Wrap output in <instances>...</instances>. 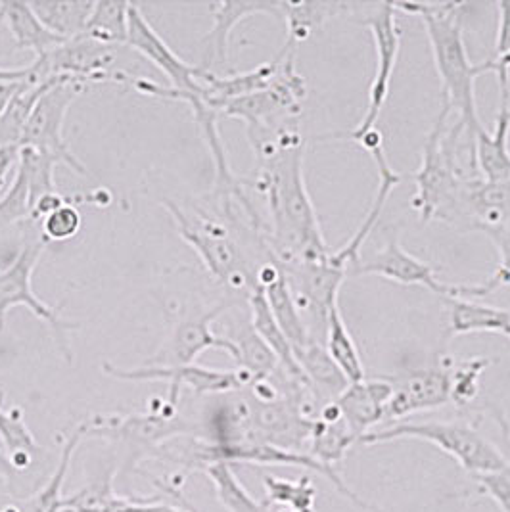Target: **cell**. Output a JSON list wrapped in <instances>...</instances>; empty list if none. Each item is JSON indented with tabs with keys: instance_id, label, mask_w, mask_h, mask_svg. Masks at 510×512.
Wrapping results in <instances>:
<instances>
[{
	"instance_id": "cell-1",
	"label": "cell",
	"mask_w": 510,
	"mask_h": 512,
	"mask_svg": "<svg viewBox=\"0 0 510 512\" xmlns=\"http://www.w3.org/2000/svg\"><path fill=\"white\" fill-rule=\"evenodd\" d=\"M257 169V190L265 196L273 221L265 244L277 263L325 261L330 256L317 211L303 179V140L298 131L279 127L250 137Z\"/></svg>"
},
{
	"instance_id": "cell-2",
	"label": "cell",
	"mask_w": 510,
	"mask_h": 512,
	"mask_svg": "<svg viewBox=\"0 0 510 512\" xmlns=\"http://www.w3.org/2000/svg\"><path fill=\"white\" fill-rule=\"evenodd\" d=\"M464 2H403L394 4L397 12H409L422 20L432 48L434 64L441 79L443 104L459 114V125L470 142L486 127L478 116L476 77L482 75L480 66L472 64L464 45L461 10Z\"/></svg>"
},
{
	"instance_id": "cell-3",
	"label": "cell",
	"mask_w": 510,
	"mask_h": 512,
	"mask_svg": "<svg viewBox=\"0 0 510 512\" xmlns=\"http://www.w3.org/2000/svg\"><path fill=\"white\" fill-rule=\"evenodd\" d=\"M449 116L451 110L443 104L440 116L424 140L420 169L413 175L417 183L413 206L422 223L432 219L455 221L461 217V200L468 179H464L455 160V142L464 129L457 123L447 131Z\"/></svg>"
},
{
	"instance_id": "cell-4",
	"label": "cell",
	"mask_w": 510,
	"mask_h": 512,
	"mask_svg": "<svg viewBox=\"0 0 510 512\" xmlns=\"http://www.w3.org/2000/svg\"><path fill=\"white\" fill-rule=\"evenodd\" d=\"M422 440L436 445L440 451L453 457L472 476L503 472L510 466V459L486 436L466 422H397L390 428L374 430L363 436L361 445L395 442V440Z\"/></svg>"
},
{
	"instance_id": "cell-5",
	"label": "cell",
	"mask_w": 510,
	"mask_h": 512,
	"mask_svg": "<svg viewBox=\"0 0 510 512\" xmlns=\"http://www.w3.org/2000/svg\"><path fill=\"white\" fill-rule=\"evenodd\" d=\"M160 202L173 217L179 236L200 257L209 275L232 292H246V296H250L255 288V275L231 229L206 213L198 217L186 213L171 198H162Z\"/></svg>"
},
{
	"instance_id": "cell-6",
	"label": "cell",
	"mask_w": 510,
	"mask_h": 512,
	"mask_svg": "<svg viewBox=\"0 0 510 512\" xmlns=\"http://www.w3.org/2000/svg\"><path fill=\"white\" fill-rule=\"evenodd\" d=\"M85 89V81L66 75L58 77L47 93L37 100L31 116L27 117L20 135V146H27L52 156L56 162L68 165L77 175L93 177L85 163L79 162V158L71 152L68 142L62 135L70 106L85 93Z\"/></svg>"
},
{
	"instance_id": "cell-7",
	"label": "cell",
	"mask_w": 510,
	"mask_h": 512,
	"mask_svg": "<svg viewBox=\"0 0 510 512\" xmlns=\"http://www.w3.org/2000/svg\"><path fill=\"white\" fill-rule=\"evenodd\" d=\"M47 240L41 236L39 240L27 242L22 246L20 254L14 257L6 267H0V330L4 328L6 315L12 307L25 305L39 321L48 325L54 342L60 353L71 361L70 332L79 328V323L64 319L60 309L50 307L41 302L31 286L33 271L47 248Z\"/></svg>"
},
{
	"instance_id": "cell-8",
	"label": "cell",
	"mask_w": 510,
	"mask_h": 512,
	"mask_svg": "<svg viewBox=\"0 0 510 512\" xmlns=\"http://www.w3.org/2000/svg\"><path fill=\"white\" fill-rule=\"evenodd\" d=\"M102 373L123 380V382H167V401L177 405L183 388H190L196 396L231 394L248 388L254 380L252 376L236 371H213L200 365H144L137 369H123L114 363H102Z\"/></svg>"
},
{
	"instance_id": "cell-9",
	"label": "cell",
	"mask_w": 510,
	"mask_h": 512,
	"mask_svg": "<svg viewBox=\"0 0 510 512\" xmlns=\"http://www.w3.org/2000/svg\"><path fill=\"white\" fill-rule=\"evenodd\" d=\"M116 48L98 43L87 35H79L66 41L47 54L35 58L29 66V83L33 87L48 81L50 77L66 75L89 83H108V81H127L125 73L112 71L116 62Z\"/></svg>"
},
{
	"instance_id": "cell-10",
	"label": "cell",
	"mask_w": 510,
	"mask_h": 512,
	"mask_svg": "<svg viewBox=\"0 0 510 512\" xmlns=\"http://www.w3.org/2000/svg\"><path fill=\"white\" fill-rule=\"evenodd\" d=\"M365 24L369 27L374 45H376V73H374V79L369 87L367 110L355 129H351L344 135H336L340 139L344 137L353 142H357L363 135L376 129V123L382 116V110L390 96L392 75H394L395 64H397L399 48H401V31L397 27V10H395L394 4H388V2L380 4L378 10Z\"/></svg>"
},
{
	"instance_id": "cell-11",
	"label": "cell",
	"mask_w": 510,
	"mask_h": 512,
	"mask_svg": "<svg viewBox=\"0 0 510 512\" xmlns=\"http://www.w3.org/2000/svg\"><path fill=\"white\" fill-rule=\"evenodd\" d=\"M227 307L229 302H221L209 311L181 317L148 365H192L206 350L225 351L236 361V346L227 336L215 334L211 328Z\"/></svg>"
},
{
	"instance_id": "cell-12",
	"label": "cell",
	"mask_w": 510,
	"mask_h": 512,
	"mask_svg": "<svg viewBox=\"0 0 510 512\" xmlns=\"http://www.w3.org/2000/svg\"><path fill=\"white\" fill-rule=\"evenodd\" d=\"M369 154H371L372 160L378 167V192L372 200L371 210L367 213L365 221L361 223V227L357 229V233L353 234L349 238L348 242L334 254H330V263L353 273V269L359 265V252H361V246L369 240L372 231L376 229L380 217H382V211L388 204V198L390 194L394 192V188L403 181V175H399L395 171L394 167L388 162V156L384 152V142H382V135L380 131L372 129L367 135H363L361 139L357 140Z\"/></svg>"
},
{
	"instance_id": "cell-13",
	"label": "cell",
	"mask_w": 510,
	"mask_h": 512,
	"mask_svg": "<svg viewBox=\"0 0 510 512\" xmlns=\"http://www.w3.org/2000/svg\"><path fill=\"white\" fill-rule=\"evenodd\" d=\"M127 45L150 60L163 75L171 81L173 89L186 93H202L200 89V66H190L183 62L167 43L158 35V31L144 18L139 4L129 6V33Z\"/></svg>"
},
{
	"instance_id": "cell-14",
	"label": "cell",
	"mask_w": 510,
	"mask_h": 512,
	"mask_svg": "<svg viewBox=\"0 0 510 512\" xmlns=\"http://www.w3.org/2000/svg\"><path fill=\"white\" fill-rule=\"evenodd\" d=\"M353 275L365 277V275H378L382 279L394 280L399 284H420L432 290L434 294H440L443 298H453L455 286L441 282L438 273L420 261L415 256H411L397 240V236H392L382 250H378L374 256L359 261V265L353 269Z\"/></svg>"
},
{
	"instance_id": "cell-15",
	"label": "cell",
	"mask_w": 510,
	"mask_h": 512,
	"mask_svg": "<svg viewBox=\"0 0 510 512\" xmlns=\"http://www.w3.org/2000/svg\"><path fill=\"white\" fill-rule=\"evenodd\" d=\"M394 386L392 399L384 409V420H401L449 403V369H422L390 378Z\"/></svg>"
},
{
	"instance_id": "cell-16",
	"label": "cell",
	"mask_w": 510,
	"mask_h": 512,
	"mask_svg": "<svg viewBox=\"0 0 510 512\" xmlns=\"http://www.w3.org/2000/svg\"><path fill=\"white\" fill-rule=\"evenodd\" d=\"M213 27L204 37V62L202 70L229 64V41L232 29L242 20L255 14H269L279 18V0H225L209 6Z\"/></svg>"
},
{
	"instance_id": "cell-17",
	"label": "cell",
	"mask_w": 510,
	"mask_h": 512,
	"mask_svg": "<svg viewBox=\"0 0 510 512\" xmlns=\"http://www.w3.org/2000/svg\"><path fill=\"white\" fill-rule=\"evenodd\" d=\"M394 386L390 380H361L349 384L338 396L336 405L342 413L349 432L357 438V443L372 432V426L384 422V409L392 399Z\"/></svg>"
},
{
	"instance_id": "cell-18",
	"label": "cell",
	"mask_w": 510,
	"mask_h": 512,
	"mask_svg": "<svg viewBox=\"0 0 510 512\" xmlns=\"http://www.w3.org/2000/svg\"><path fill=\"white\" fill-rule=\"evenodd\" d=\"M277 70H279L277 58L273 62L257 66L254 70L232 73V75H217L213 71L202 70L200 75L202 93L200 94L209 108H213L219 114L223 104L267 89L273 83Z\"/></svg>"
},
{
	"instance_id": "cell-19",
	"label": "cell",
	"mask_w": 510,
	"mask_h": 512,
	"mask_svg": "<svg viewBox=\"0 0 510 512\" xmlns=\"http://www.w3.org/2000/svg\"><path fill=\"white\" fill-rule=\"evenodd\" d=\"M510 106H501L495 127L484 129L474 139V162L486 183L510 181Z\"/></svg>"
},
{
	"instance_id": "cell-20",
	"label": "cell",
	"mask_w": 510,
	"mask_h": 512,
	"mask_svg": "<svg viewBox=\"0 0 510 512\" xmlns=\"http://www.w3.org/2000/svg\"><path fill=\"white\" fill-rule=\"evenodd\" d=\"M87 436V424H79L70 438L62 447V455H60V463L56 466V470L52 472V476L48 478L47 484L39 491H35L33 495L25 497V499H16L12 503H8L6 507H2L0 512H62L64 511V501L66 497L62 495V489L66 484V476L70 472L71 459L77 453V447L81 440Z\"/></svg>"
},
{
	"instance_id": "cell-21",
	"label": "cell",
	"mask_w": 510,
	"mask_h": 512,
	"mask_svg": "<svg viewBox=\"0 0 510 512\" xmlns=\"http://www.w3.org/2000/svg\"><path fill=\"white\" fill-rule=\"evenodd\" d=\"M353 8L349 2H279L280 20L286 24V43L282 50L296 52L317 29Z\"/></svg>"
},
{
	"instance_id": "cell-22",
	"label": "cell",
	"mask_w": 510,
	"mask_h": 512,
	"mask_svg": "<svg viewBox=\"0 0 510 512\" xmlns=\"http://www.w3.org/2000/svg\"><path fill=\"white\" fill-rule=\"evenodd\" d=\"M357 443V438L349 432L342 413L334 401H326L321 415L313 420L311 438H309V455L326 466L340 465L348 453L349 447Z\"/></svg>"
},
{
	"instance_id": "cell-23",
	"label": "cell",
	"mask_w": 510,
	"mask_h": 512,
	"mask_svg": "<svg viewBox=\"0 0 510 512\" xmlns=\"http://www.w3.org/2000/svg\"><path fill=\"white\" fill-rule=\"evenodd\" d=\"M0 6L16 50H31L39 58L66 43L37 18L29 2H0Z\"/></svg>"
},
{
	"instance_id": "cell-24",
	"label": "cell",
	"mask_w": 510,
	"mask_h": 512,
	"mask_svg": "<svg viewBox=\"0 0 510 512\" xmlns=\"http://www.w3.org/2000/svg\"><path fill=\"white\" fill-rule=\"evenodd\" d=\"M294 357L317 399L326 397L328 401H334L348 388V378L332 361L323 342L311 340L300 350H294Z\"/></svg>"
},
{
	"instance_id": "cell-25",
	"label": "cell",
	"mask_w": 510,
	"mask_h": 512,
	"mask_svg": "<svg viewBox=\"0 0 510 512\" xmlns=\"http://www.w3.org/2000/svg\"><path fill=\"white\" fill-rule=\"evenodd\" d=\"M248 303H250V311H252V319H250L252 326H254L255 332L259 334V338L277 355L279 369H282L288 376L309 384L305 374L300 369V365H298V361H296V357H294L292 344L288 342V338L280 330L279 323L275 321V317L271 313V307L267 303V298H265V294L259 286H255L254 290L250 292Z\"/></svg>"
},
{
	"instance_id": "cell-26",
	"label": "cell",
	"mask_w": 510,
	"mask_h": 512,
	"mask_svg": "<svg viewBox=\"0 0 510 512\" xmlns=\"http://www.w3.org/2000/svg\"><path fill=\"white\" fill-rule=\"evenodd\" d=\"M449 305L451 336H466L474 332H491L507 336L510 309L491 307L466 298H445Z\"/></svg>"
},
{
	"instance_id": "cell-27",
	"label": "cell",
	"mask_w": 510,
	"mask_h": 512,
	"mask_svg": "<svg viewBox=\"0 0 510 512\" xmlns=\"http://www.w3.org/2000/svg\"><path fill=\"white\" fill-rule=\"evenodd\" d=\"M261 290L267 298V303L271 307V313H273L275 321L279 323L280 330L284 332V336L292 344V350H300L305 344L315 340L311 336L309 328L305 325V321H303L302 313L296 305V300L292 296L290 284L284 277V273L275 282L267 284Z\"/></svg>"
},
{
	"instance_id": "cell-28",
	"label": "cell",
	"mask_w": 510,
	"mask_h": 512,
	"mask_svg": "<svg viewBox=\"0 0 510 512\" xmlns=\"http://www.w3.org/2000/svg\"><path fill=\"white\" fill-rule=\"evenodd\" d=\"M29 6L54 35L62 37L64 41H71L85 33L89 18L93 14L94 2L56 0V2H29Z\"/></svg>"
},
{
	"instance_id": "cell-29",
	"label": "cell",
	"mask_w": 510,
	"mask_h": 512,
	"mask_svg": "<svg viewBox=\"0 0 510 512\" xmlns=\"http://www.w3.org/2000/svg\"><path fill=\"white\" fill-rule=\"evenodd\" d=\"M0 443L8 459L18 472L33 463V455L39 451L33 432L25 422L20 407H6L4 394L0 392Z\"/></svg>"
},
{
	"instance_id": "cell-30",
	"label": "cell",
	"mask_w": 510,
	"mask_h": 512,
	"mask_svg": "<svg viewBox=\"0 0 510 512\" xmlns=\"http://www.w3.org/2000/svg\"><path fill=\"white\" fill-rule=\"evenodd\" d=\"M238 350L236 365L238 369L246 371L252 380H267L279 369V359L271 348L259 338L255 332L252 321L236 326L231 336H227Z\"/></svg>"
},
{
	"instance_id": "cell-31",
	"label": "cell",
	"mask_w": 510,
	"mask_h": 512,
	"mask_svg": "<svg viewBox=\"0 0 510 512\" xmlns=\"http://www.w3.org/2000/svg\"><path fill=\"white\" fill-rule=\"evenodd\" d=\"M325 348L338 369L348 378L349 384L365 380V367L359 350L349 334L348 326L340 313L338 303L328 311L326 321Z\"/></svg>"
},
{
	"instance_id": "cell-32",
	"label": "cell",
	"mask_w": 510,
	"mask_h": 512,
	"mask_svg": "<svg viewBox=\"0 0 510 512\" xmlns=\"http://www.w3.org/2000/svg\"><path fill=\"white\" fill-rule=\"evenodd\" d=\"M209 482L213 484L219 503L229 512H269L267 503H259L254 495L244 488L234 474L231 463L213 461L204 466Z\"/></svg>"
},
{
	"instance_id": "cell-33",
	"label": "cell",
	"mask_w": 510,
	"mask_h": 512,
	"mask_svg": "<svg viewBox=\"0 0 510 512\" xmlns=\"http://www.w3.org/2000/svg\"><path fill=\"white\" fill-rule=\"evenodd\" d=\"M129 6L131 2L102 0L94 2L93 14L83 35L104 45H127L129 33Z\"/></svg>"
},
{
	"instance_id": "cell-34",
	"label": "cell",
	"mask_w": 510,
	"mask_h": 512,
	"mask_svg": "<svg viewBox=\"0 0 510 512\" xmlns=\"http://www.w3.org/2000/svg\"><path fill=\"white\" fill-rule=\"evenodd\" d=\"M263 486L267 491V505H279L282 509L294 512L315 511L317 488L311 476H302L300 480H288L277 476H263Z\"/></svg>"
},
{
	"instance_id": "cell-35",
	"label": "cell",
	"mask_w": 510,
	"mask_h": 512,
	"mask_svg": "<svg viewBox=\"0 0 510 512\" xmlns=\"http://www.w3.org/2000/svg\"><path fill=\"white\" fill-rule=\"evenodd\" d=\"M56 165H58V162L52 156H47L39 150L27 148V146H20V160H18L16 169H20L24 173L25 179L29 183L31 208L41 196L58 192L56 181H54V167Z\"/></svg>"
},
{
	"instance_id": "cell-36",
	"label": "cell",
	"mask_w": 510,
	"mask_h": 512,
	"mask_svg": "<svg viewBox=\"0 0 510 512\" xmlns=\"http://www.w3.org/2000/svg\"><path fill=\"white\" fill-rule=\"evenodd\" d=\"M493 359L472 357L457 365H449V401L464 407L470 405L480 394V376L486 373Z\"/></svg>"
},
{
	"instance_id": "cell-37",
	"label": "cell",
	"mask_w": 510,
	"mask_h": 512,
	"mask_svg": "<svg viewBox=\"0 0 510 512\" xmlns=\"http://www.w3.org/2000/svg\"><path fill=\"white\" fill-rule=\"evenodd\" d=\"M31 192L24 173L16 169V177L10 188L0 198V233L14 225L31 221Z\"/></svg>"
},
{
	"instance_id": "cell-38",
	"label": "cell",
	"mask_w": 510,
	"mask_h": 512,
	"mask_svg": "<svg viewBox=\"0 0 510 512\" xmlns=\"http://www.w3.org/2000/svg\"><path fill=\"white\" fill-rule=\"evenodd\" d=\"M81 223V213L75 202H70L41 221V236L47 242H66L81 231Z\"/></svg>"
},
{
	"instance_id": "cell-39",
	"label": "cell",
	"mask_w": 510,
	"mask_h": 512,
	"mask_svg": "<svg viewBox=\"0 0 510 512\" xmlns=\"http://www.w3.org/2000/svg\"><path fill=\"white\" fill-rule=\"evenodd\" d=\"M478 480L480 493L497 503L501 512H510V466L503 472L474 476Z\"/></svg>"
},
{
	"instance_id": "cell-40",
	"label": "cell",
	"mask_w": 510,
	"mask_h": 512,
	"mask_svg": "<svg viewBox=\"0 0 510 512\" xmlns=\"http://www.w3.org/2000/svg\"><path fill=\"white\" fill-rule=\"evenodd\" d=\"M18 470L12 465V461L8 459V455L4 451H0V476L10 484L16 478Z\"/></svg>"
},
{
	"instance_id": "cell-41",
	"label": "cell",
	"mask_w": 510,
	"mask_h": 512,
	"mask_svg": "<svg viewBox=\"0 0 510 512\" xmlns=\"http://www.w3.org/2000/svg\"><path fill=\"white\" fill-rule=\"evenodd\" d=\"M2 47H10L12 50H16L14 47V41H12V37H10V33H8V27H6V22H4V12H2V6H0V56L2 54H6Z\"/></svg>"
},
{
	"instance_id": "cell-42",
	"label": "cell",
	"mask_w": 510,
	"mask_h": 512,
	"mask_svg": "<svg viewBox=\"0 0 510 512\" xmlns=\"http://www.w3.org/2000/svg\"><path fill=\"white\" fill-rule=\"evenodd\" d=\"M507 338H509V340H510V325H509V330H507Z\"/></svg>"
}]
</instances>
